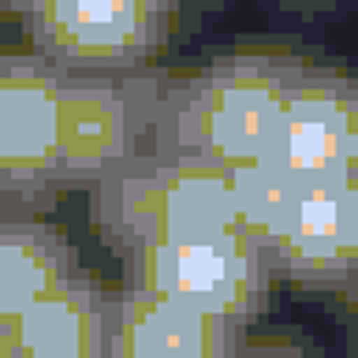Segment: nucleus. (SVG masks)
I'll list each match as a JSON object with an SVG mask.
<instances>
[{
  "label": "nucleus",
  "mask_w": 358,
  "mask_h": 358,
  "mask_svg": "<svg viewBox=\"0 0 358 358\" xmlns=\"http://www.w3.org/2000/svg\"><path fill=\"white\" fill-rule=\"evenodd\" d=\"M306 60L280 49H235L183 75H168L150 127V150L220 168L262 157Z\"/></svg>",
  "instance_id": "nucleus-1"
},
{
  "label": "nucleus",
  "mask_w": 358,
  "mask_h": 358,
  "mask_svg": "<svg viewBox=\"0 0 358 358\" xmlns=\"http://www.w3.org/2000/svg\"><path fill=\"white\" fill-rule=\"evenodd\" d=\"M94 228L127 257L145 246L235 228L228 168L183 153L142 150L90 190Z\"/></svg>",
  "instance_id": "nucleus-2"
},
{
  "label": "nucleus",
  "mask_w": 358,
  "mask_h": 358,
  "mask_svg": "<svg viewBox=\"0 0 358 358\" xmlns=\"http://www.w3.org/2000/svg\"><path fill=\"white\" fill-rule=\"evenodd\" d=\"M19 27L60 75H131L153 67L176 27V4L161 0H45L19 4Z\"/></svg>",
  "instance_id": "nucleus-3"
},
{
  "label": "nucleus",
  "mask_w": 358,
  "mask_h": 358,
  "mask_svg": "<svg viewBox=\"0 0 358 358\" xmlns=\"http://www.w3.org/2000/svg\"><path fill=\"white\" fill-rule=\"evenodd\" d=\"M172 71L64 75L60 83V164L56 187L94 190L127 157L150 150V127Z\"/></svg>",
  "instance_id": "nucleus-4"
},
{
  "label": "nucleus",
  "mask_w": 358,
  "mask_h": 358,
  "mask_svg": "<svg viewBox=\"0 0 358 358\" xmlns=\"http://www.w3.org/2000/svg\"><path fill=\"white\" fill-rule=\"evenodd\" d=\"M123 262L131 287L209 313L235 329H246L265 310L276 284L265 250L235 228L145 246Z\"/></svg>",
  "instance_id": "nucleus-5"
},
{
  "label": "nucleus",
  "mask_w": 358,
  "mask_h": 358,
  "mask_svg": "<svg viewBox=\"0 0 358 358\" xmlns=\"http://www.w3.org/2000/svg\"><path fill=\"white\" fill-rule=\"evenodd\" d=\"M60 83L38 52H0V213L34 217L60 198Z\"/></svg>",
  "instance_id": "nucleus-6"
},
{
  "label": "nucleus",
  "mask_w": 358,
  "mask_h": 358,
  "mask_svg": "<svg viewBox=\"0 0 358 358\" xmlns=\"http://www.w3.org/2000/svg\"><path fill=\"white\" fill-rule=\"evenodd\" d=\"M262 157L299 187L358 179V75L302 67Z\"/></svg>",
  "instance_id": "nucleus-7"
},
{
  "label": "nucleus",
  "mask_w": 358,
  "mask_h": 358,
  "mask_svg": "<svg viewBox=\"0 0 358 358\" xmlns=\"http://www.w3.org/2000/svg\"><path fill=\"white\" fill-rule=\"evenodd\" d=\"M273 276L306 291H343L358 284V179L306 183L265 243Z\"/></svg>",
  "instance_id": "nucleus-8"
},
{
  "label": "nucleus",
  "mask_w": 358,
  "mask_h": 358,
  "mask_svg": "<svg viewBox=\"0 0 358 358\" xmlns=\"http://www.w3.org/2000/svg\"><path fill=\"white\" fill-rule=\"evenodd\" d=\"M243 329L123 284L108 306V358H239Z\"/></svg>",
  "instance_id": "nucleus-9"
},
{
  "label": "nucleus",
  "mask_w": 358,
  "mask_h": 358,
  "mask_svg": "<svg viewBox=\"0 0 358 358\" xmlns=\"http://www.w3.org/2000/svg\"><path fill=\"white\" fill-rule=\"evenodd\" d=\"M108 306L112 291L86 273L8 324L15 358H108Z\"/></svg>",
  "instance_id": "nucleus-10"
},
{
  "label": "nucleus",
  "mask_w": 358,
  "mask_h": 358,
  "mask_svg": "<svg viewBox=\"0 0 358 358\" xmlns=\"http://www.w3.org/2000/svg\"><path fill=\"white\" fill-rule=\"evenodd\" d=\"M78 268L71 239L30 213H0V324L64 287Z\"/></svg>",
  "instance_id": "nucleus-11"
},
{
  "label": "nucleus",
  "mask_w": 358,
  "mask_h": 358,
  "mask_svg": "<svg viewBox=\"0 0 358 358\" xmlns=\"http://www.w3.org/2000/svg\"><path fill=\"white\" fill-rule=\"evenodd\" d=\"M299 183L273 168L265 157H254V161L231 164L228 168V194H231V220L235 231L254 239L265 250V243L273 239V231L280 228L284 213L295 198Z\"/></svg>",
  "instance_id": "nucleus-12"
},
{
  "label": "nucleus",
  "mask_w": 358,
  "mask_h": 358,
  "mask_svg": "<svg viewBox=\"0 0 358 358\" xmlns=\"http://www.w3.org/2000/svg\"><path fill=\"white\" fill-rule=\"evenodd\" d=\"M239 358H310V355L287 340H262V343H243Z\"/></svg>",
  "instance_id": "nucleus-13"
},
{
  "label": "nucleus",
  "mask_w": 358,
  "mask_h": 358,
  "mask_svg": "<svg viewBox=\"0 0 358 358\" xmlns=\"http://www.w3.org/2000/svg\"><path fill=\"white\" fill-rule=\"evenodd\" d=\"M0 358H15V351H11V336H8V324H0Z\"/></svg>",
  "instance_id": "nucleus-14"
},
{
  "label": "nucleus",
  "mask_w": 358,
  "mask_h": 358,
  "mask_svg": "<svg viewBox=\"0 0 358 358\" xmlns=\"http://www.w3.org/2000/svg\"><path fill=\"white\" fill-rule=\"evenodd\" d=\"M355 358H358V332H355Z\"/></svg>",
  "instance_id": "nucleus-15"
},
{
  "label": "nucleus",
  "mask_w": 358,
  "mask_h": 358,
  "mask_svg": "<svg viewBox=\"0 0 358 358\" xmlns=\"http://www.w3.org/2000/svg\"><path fill=\"white\" fill-rule=\"evenodd\" d=\"M351 299H358V284H355V291H351Z\"/></svg>",
  "instance_id": "nucleus-16"
}]
</instances>
